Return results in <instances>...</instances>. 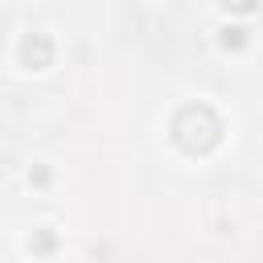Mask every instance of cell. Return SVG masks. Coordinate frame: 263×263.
I'll return each instance as SVG.
<instances>
[{
	"label": "cell",
	"mask_w": 263,
	"mask_h": 263,
	"mask_svg": "<svg viewBox=\"0 0 263 263\" xmlns=\"http://www.w3.org/2000/svg\"><path fill=\"white\" fill-rule=\"evenodd\" d=\"M218 136H222V123H218V115H214L210 107H201V103L181 107L177 119H173V140H177L185 152H210V148L218 144Z\"/></svg>",
	"instance_id": "obj_1"
},
{
	"label": "cell",
	"mask_w": 263,
	"mask_h": 263,
	"mask_svg": "<svg viewBox=\"0 0 263 263\" xmlns=\"http://www.w3.org/2000/svg\"><path fill=\"white\" fill-rule=\"evenodd\" d=\"M226 8H234V12H251L255 8V0H222Z\"/></svg>",
	"instance_id": "obj_5"
},
{
	"label": "cell",
	"mask_w": 263,
	"mask_h": 263,
	"mask_svg": "<svg viewBox=\"0 0 263 263\" xmlns=\"http://www.w3.org/2000/svg\"><path fill=\"white\" fill-rule=\"evenodd\" d=\"M49 58H53V41H49L45 33H29V37L21 41V62H25L29 70L49 66Z\"/></svg>",
	"instance_id": "obj_2"
},
{
	"label": "cell",
	"mask_w": 263,
	"mask_h": 263,
	"mask_svg": "<svg viewBox=\"0 0 263 263\" xmlns=\"http://www.w3.org/2000/svg\"><path fill=\"white\" fill-rule=\"evenodd\" d=\"M29 247H33V251H49V247H53V234H49V230H41V234H33V242H29Z\"/></svg>",
	"instance_id": "obj_4"
},
{
	"label": "cell",
	"mask_w": 263,
	"mask_h": 263,
	"mask_svg": "<svg viewBox=\"0 0 263 263\" xmlns=\"http://www.w3.org/2000/svg\"><path fill=\"white\" fill-rule=\"evenodd\" d=\"M222 45H226V49H242V45H247L242 29H222Z\"/></svg>",
	"instance_id": "obj_3"
}]
</instances>
